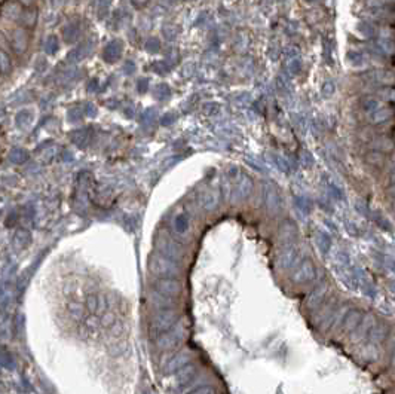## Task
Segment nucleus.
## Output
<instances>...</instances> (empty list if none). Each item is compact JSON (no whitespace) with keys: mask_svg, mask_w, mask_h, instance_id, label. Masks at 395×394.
<instances>
[{"mask_svg":"<svg viewBox=\"0 0 395 394\" xmlns=\"http://www.w3.org/2000/svg\"><path fill=\"white\" fill-rule=\"evenodd\" d=\"M373 326H374V317L370 316V314L364 316V317H362V322L359 323V326L357 327V333H355L354 342L361 341L362 338L368 336V335H370V330L373 329Z\"/></svg>","mask_w":395,"mask_h":394,"instance_id":"f257e3e1","label":"nucleus"},{"mask_svg":"<svg viewBox=\"0 0 395 394\" xmlns=\"http://www.w3.org/2000/svg\"><path fill=\"white\" fill-rule=\"evenodd\" d=\"M386 336H388V327L383 323H376L373 326V329L370 330V335H368L370 342H373V344L383 342L386 339Z\"/></svg>","mask_w":395,"mask_h":394,"instance_id":"f03ea898","label":"nucleus"},{"mask_svg":"<svg viewBox=\"0 0 395 394\" xmlns=\"http://www.w3.org/2000/svg\"><path fill=\"white\" fill-rule=\"evenodd\" d=\"M362 322V314L359 311H351L345 320V329L348 332L351 330H357V327L359 326V323Z\"/></svg>","mask_w":395,"mask_h":394,"instance_id":"7ed1b4c3","label":"nucleus"},{"mask_svg":"<svg viewBox=\"0 0 395 394\" xmlns=\"http://www.w3.org/2000/svg\"><path fill=\"white\" fill-rule=\"evenodd\" d=\"M362 356H364L365 360H368V361L377 360V357H379V351H377V348H376V344L368 342V344L364 347V350H362Z\"/></svg>","mask_w":395,"mask_h":394,"instance_id":"20e7f679","label":"nucleus"},{"mask_svg":"<svg viewBox=\"0 0 395 394\" xmlns=\"http://www.w3.org/2000/svg\"><path fill=\"white\" fill-rule=\"evenodd\" d=\"M391 364L395 367V350H394V354H392V357H391Z\"/></svg>","mask_w":395,"mask_h":394,"instance_id":"39448f33","label":"nucleus"}]
</instances>
